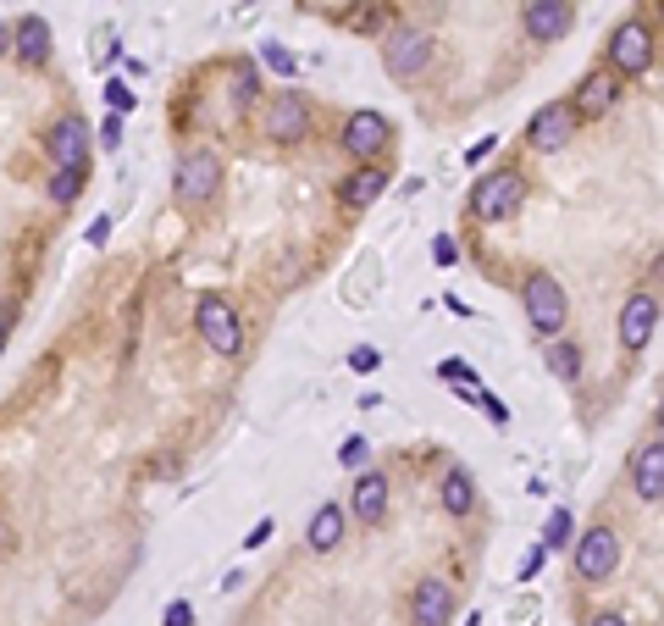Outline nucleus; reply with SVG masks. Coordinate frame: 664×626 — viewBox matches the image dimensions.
Masks as SVG:
<instances>
[{
    "mask_svg": "<svg viewBox=\"0 0 664 626\" xmlns=\"http://www.w3.org/2000/svg\"><path fill=\"white\" fill-rule=\"evenodd\" d=\"M194 322H200V338L211 344L216 355H227V361H233V355L244 350V333H238V311L222 300V294H200V305H194Z\"/></svg>",
    "mask_w": 664,
    "mask_h": 626,
    "instance_id": "f257e3e1",
    "label": "nucleus"
},
{
    "mask_svg": "<svg viewBox=\"0 0 664 626\" xmlns=\"http://www.w3.org/2000/svg\"><path fill=\"white\" fill-rule=\"evenodd\" d=\"M521 305H526V316H532L537 333H559V327H565V316H570L565 289L554 283V272H532V277H526Z\"/></svg>",
    "mask_w": 664,
    "mask_h": 626,
    "instance_id": "f03ea898",
    "label": "nucleus"
},
{
    "mask_svg": "<svg viewBox=\"0 0 664 626\" xmlns=\"http://www.w3.org/2000/svg\"><path fill=\"white\" fill-rule=\"evenodd\" d=\"M521 205V172H487L482 183H476V194H471V211H476V222H510V211Z\"/></svg>",
    "mask_w": 664,
    "mask_h": 626,
    "instance_id": "7ed1b4c3",
    "label": "nucleus"
},
{
    "mask_svg": "<svg viewBox=\"0 0 664 626\" xmlns=\"http://www.w3.org/2000/svg\"><path fill=\"white\" fill-rule=\"evenodd\" d=\"M609 67L620 78H642L653 67V28L648 23H620L609 39Z\"/></svg>",
    "mask_w": 664,
    "mask_h": 626,
    "instance_id": "20e7f679",
    "label": "nucleus"
},
{
    "mask_svg": "<svg viewBox=\"0 0 664 626\" xmlns=\"http://www.w3.org/2000/svg\"><path fill=\"white\" fill-rule=\"evenodd\" d=\"M615 566H620V538L609 527H593V532H581V543H576V577L581 582H604V577H615Z\"/></svg>",
    "mask_w": 664,
    "mask_h": 626,
    "instance_id": "39448f33",
    "label": "nucleus"
},
{
    "mask_svg": "<svg viewBox=\"0 0 664 626\" xmlns=\"http://www.w3.org/2000/svg\"><path fill=\"white\" fill-rule=\"evenodd\" d=\"M382 61H388V73L393 78H421L432 67V39L427 34H415V28H404V34H393L388 45H382Z\"/></svg>",
    "mask_w": 664,
    "mask_h": 626,
    "instance_id": "423d86ee",
    "label": "nucleus"
},
{
    "mask_svg": "<svg viewBox=\"0 0 664 626\" xmlns=\"http://www.w3.org/2000/svg\"><path fill=\"white\" fill-rule=\"evenodd\" d=\"M216 183H222V161H216L211 150L183 156V167H178V200L183 205H205L216 194Z\"/></svg>",
    "mask_w": 664,
    "mask_h": 626,
    "instance_id": "0eeeda50",
    "label": "nucleus"
},
{
    "mask_svg": "<svg viewBox=\"0 0 664 626\" xmlns=\"http://www.w3.org/2000/svg\"><path fill=\"white\" fill-rule=\"evenodd\" d=\"M653 327H659V294H631L626 311H620V344L642 355L653 344Z\"/></svg>",
    "mask_w": 664,
    "mask_h": 626,
    "instance_id": "6e6552de",
    "label": "nucleus"
},
{
    "mask_svg": "<svg viewBox=\"0 0 664 626\" xmlns=\"http://www.w3.org/2000/svg\"><path fill=\"white\" fill-rule=\"evenodd\" d=\"M382 145H388V117H377V111H355V117L344 122V150L355 161H377Z\"/></svg>",
    "mask_w": 664,
    "mask_h": 626,
    "instance_id": "1a4fd4ad",
    "label": "nucleus"
},
{
    "mask_svg": "<svg viewBox=\"0 0 664 626\" xmlns=\"http://www.w3.org/2000/svg\"><path fill=\"white\" fill-rule=\"evenodd\" d=\"M576 133V111H570V100H554V106H543L532 122H526V139H532V150H559Z\"/></svg>",
    "mask_w": 664,
    "mask_h": 626,
    "instance_id": "9d476101",
    "label": "nucleus"
},
{
    "mask_svg": "<svg viewBox=\"0 0 664 626\" xmlns=\"http://www.w3.org/2000/svg\"><path fill=\"white\" fill-rule=\"evenodd\" d=\"M410 615H415V626H449L454 621V588L443 577H421V588H415V599H410Z\"/></svg>",
    "mask_w": 664,
    "mask_h": 626,
    "instance_id": "9b49d317",
    "label": "nucleus"
},
{
    "mask_svg": "<svg viewBox=\"0 0 664 626\" xmlns=\"http://www.w3.org/2000/svg\"><path fill=\"white\" fill-rule=\"evenodd\" d=\"M266 133H272V139H305V133H310V106H305V95L283 89V95L272 100V111H266Z\"/></svg>",
    "mask_w": 664,
    "mask_h": 626,
    "instance_id": "f8f14e48",
    "label": "nucleus"
},
{
    "mask_svg": "<svg viewBox=\"0 0 664 626\" xmlns=\"http://www.w3.org/2000/svg\"><path fill=\"white\" fill-rule=\"evenodd\" d=\"M526 34L537 45H554V39L570 34V0H532L526 6Z\"/></svg>",
    "mask_w": 664,
    "mask_h": 626,
    "instance_id": "ddd939ff",
    "label": "nucleus"
},
{
    "mask_svg": "<svg viewBox=\"0 0 664 626\" xmlns=\"http://www.w3.org/2000/svg\"><path fill=\"white\" fill-rule=\"evenodd\" d=\"M83 122L78 117H61L56 128H50V156H56V167H72L83 172V161H89V139H83Z\"/></svg>",
    "mask_w": 664,
    "mask_h": 626,
    "instance_id": "4468645a",
    "label": "nucleus"
},
{
    "mask_svg": "<svg viewBox=\"0 0 664 626\" xmlns=\"http://www.w3.org/2000/svg\"><path fill=\"white\" fill-rule=\"evenodd\" d=\"M615 100H620V78H615V73H593L587 84L576 89L570 111H576V117H604V111L615 106Z\"/></svg>",
    "mask_w": 664,
    "mask_h": 626,
    "instance_id": "2eb2a0df",
    "label": "nucleus"
},
{
    "mask_svg": "<svg viewBox=\"0 0 664 626\" xmlns=\"http://www.w3.org/2000/svg\"><path fill=\"white\" fill-rule=\"evenodd\" d=\"M382 194H388V172L371 167V161H366V167H355V172L344 178V205H349V211H366V205H377Z\"/></svg>",
    "mask_w": 664,
    "mask_h": 626,
    "instance_id": "dca6fc26",
    "label": "nucleus"
},
{
    "mask_svg": "<svg viewBox=\"0 0 664 626\" xmlns=\"http://www.w3.org/2000/svg\"><path fill=\"white\" fill-rule=\"evenodd\" d=\"M631 482H637V499L659 505V494H664V449L659 444H642L637 466H631Z\"/></svg>",
    "mask_w": 664,
    "mask_h": 626,
    "instance_id": "f3484780",
    "label": "nucleus"
},
{
    "mask_svg": "<svg viewBox=\"0 0 664 626\" xmlns=\"http://www.w3.org/2000/svg\"><path fill=\"white\" fill-rule=\"evenodd\" d=\"M382 510H388V477H382V471H366V477L355 482V521L377 527Z\"/></svg>",
    "mask_w": 664,
    "mask_h": 626,
    "instance_id": "a211bd4d",
    "label": "nucleus"
},
{
    "mask_svg": "<svg viewBox=\"0 0 664 626\" xmlns=\"http://www.w3.org/2000/svg\"><path fill=\"white\" fill-rule=\"evenodd\" d=\"M305 543L316 554H327V549H338L344 543V510L338 505H321L316 516H310V532H305Z\"/></svg>",
    "mask_w": 664,
    "mask_h": 626,
    "instance_id": "6ab92c4d",
    "label": "nucleus"
},
{
    "mask_svg": "<svg viewBox=\"0 0 664 626\" xmlns=\"http://www.w3.org/2000/svg\"><path fill=\"white\" fill-rule=\"evenodd\" d=\"M443 510H449V516H471L476 510V477L465 466H454L449 477H443Z\"/></svg>",
    "mask_w": 664,
    "mask_h": 626,
    "instance_id": "aec40b11",
    "label": "nucleus"
},
{
    "mask_svg": "<svg viewBox=\"0 0 664 626\" xmlns=\"http://www.w3.org/2000/svg\"><path fill=\"white\" fill-rule=\"evenodd\" d=\"M17 56L23 61H50V23L45 17H23V28H12Z\"/></svg>",
    "mask_w": 664,
    "mask_h": 626,
    "instance_id": "412c9836",
    "label": "nucleus"
},
{
    "mask_svg": "<svg viewBox=\"0 0 664 626\" xmlns=\"http://www.w3.org/2000/svg\"><path fill=\"white\" fill-rule=\"evenodd\" d=\"M548 372H554L559 383H576L581 377V350L576 344H554V350H548Z\"/></svg>",
    "mask_w": 664,
    "mask_h": 626,
    "instance_id": "4be33fe9",
    "label": "nucleus"
},
{
    "mask_svg": "<svg viewBox=\"0 0 664 626\" xmlns=\"http://www.w3.org/2000/svg\"><path fill=\"white\" fill-rule=\"evenodd\" d=\"M83 194V172H72V167H56V178H50V200H61V205H72Z\"/></svg>",
    "mask_w": 664,
    "mask_h": 626,
    "instance_id": "5701e85b",
    "label": "nucleus"
},
{
    "mask_svg": "<svg viewBox=\"0 0 664 626\" xmlns=\"http://www.w3.org/2000/svg\"><path fill=\"white\" fill-rule=\"evenodd\" d=\"M543 543H548V549H565V543H570V510H554V516H548Z\"/></svg>",
    "mask_w": 664,
    "mask_h": 626,
    "instance_id": "b1692460",
    "label": "nucleus"
},
{
    "mask_svg": "<svg viewBox=\"0 0 664 626\" xmlns=\"http://www.w3.org/2000/svg\"><path fill=\"white\" fill-rule=\"evenodd\" d=\"M349 366H355V372H377L382 350H377V344H355V350H349Z\"/></svg>",
    "mask_w": 664,
    "mask_h": 626,
    "instance_id": "393cba45",
    "label": "nucleus"
},
{
    "mask_svg": "<svg viewBox=\"0 0 664 626\" xmlns=\"http://www.w3.org/2000/svg\"><path fill=\"white\" fill-rule=\"evenodd\" d=\"M106 106L117 111V117H122V111H133V89H128V84H117V78H111V84H106Z\"/></svg>",
    "mask_w": 664,
    "mask_h": 626,
    "instance_id": "a878e982",
    "label": "nucleus"
},
{
    "mask_svg": "<svg viewBox=\"0 0 664 626\" xmlns=\"http://www.w3.org/2000/svg\"><path fill=\"white\" fill-rule=\"evenodd\" d=\"M261 56H266V67H272V73H294V56H288L283 45H266Z\"/></svg>",
    "mask_w": 664,
    "mask_h": 626,
    "instance_id": "bb28decb",
    "label": "nucleus"
},
{
    "mask_svg": "<svg viewBox=\"0 0 664 626\" xmlns=\"http://www.w3.org/2000/svg\"><path fill=\"white\" fill-rule=\"evenodd\" d=\"M100 145H106V150H117V145H122V117H117V111H111V117L100 122Z\"/></svg>",
    "mask_w": 664,
    "mask_h": 626,
    "instance_id": "cd10ccee",
    "label": "nucleus"
},
{
    "mask_svg": "<svg viewBox=\"0 0 664 626\" xmlns=\"http://www.w3.org/2000/svg\"><path fill=\"white\" fill-rule=\"evenodd\" d=\"M366 455H371V444H366V438H349V444H344V455H338V460H344V466H366Z\"/></svg>",
    "mask_w": 664,
    "mask_h": 626,
    "instance_id": "c85d7f7f",
    "label": "nucleus"
},
{
    "mask_svg": "<svg viewBox=\"0 0 664 626\" xmlns=\"http://www.w3.org/2000/svg\"><path fill=\"white\" fill-rule=\"evenodd\" d=\"M166 626H194V604H166Z\"/></svg>",
    "mask_w": 664,
    "mask_h": 626,
    "instance_id": "c756f323",
    "label": "nucleus"
},
{
    "mask_svg": "<svg viewBox=\"0 0 664 626\" xmlns=\"http://www.w3.org/2000/svg\"><path fill=\"white\" fill-rule=\"evenodd\" d=\"M432 255H438V266H454V239H438V244H432Z\"/></svg>",
    "mask_w": 664,
    "mask_h": 626,
    "instance_id": "7c9ffc66",
    "label": "nucleus"
},
{
    "mask_svg": "<svg viewBox=\"0 0 664 626\" xmlns=\"http://www.w3.org/2000/svg\"><path fill=\"white\" fill-rule=\"evenodd\" d=\"M593 626H626V615H593Z\"/></svg>",
    "mask_w": 664,
    "mask_h": 626,
    "instance_id": "2f4dec72",
    "label": "nucleus"
},
{
    "mask_svg": "<svg viewBox=\"0 0 664 626\" xmlns=\"http://www.w3.org/2000/svg\"><path fill=\"white\" fill-rule=\"evenodd\" d=\"M6 50H12V28L0 23V56H6Z\"/></svg>",
    "mask_w": 664,
    "mask_h": 626,
    "instance_id": "473e14b6",
    "label": "nucleus"
},
{
    "mask_svg": "<svg viewBox=\"0 0 664 626\" xmlns=\"http://www.w3.org/2000/svg\"><path fill=\"white\" fill-rule=\"evenodd\" d=\"M0 350H6V316H0Z\"/></svg>",
    "mask_w": 664,
    "mask_h": 626,
    "instance_id": "72a5a7b5",
    "label": "nucleus"
}]
</instances>
